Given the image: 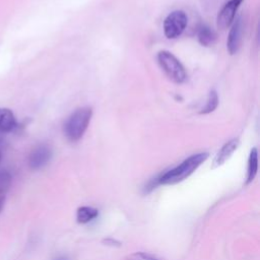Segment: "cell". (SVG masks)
Returning a JSON list of instances; mask_svg holds the SVG:
<instances>
[{"label":"cell","mask_w":260,"mask_h":260,"mask_svg":"<svg viewBox=\"0 0 260 260\" xmlns=\"http://www.w3.org/2000/svg\"><path fill=\"white\" fill-rule=\"evenodd\" d=\"M208 152H199L187 157L177 167L159 175L157 177L158 185H174L184 181L208 158Z\"/></svg>","instance_id":"6da1fadb"},{"label":"cell","mask_w":260,"mask_h":260,"mask_svg":"<svg viewBox=\"0 0 260 260\" xmlns=\"http://www.w3.org/2000/svg\"><path fill=\"white\" fill-rule=\"evenodd\" d=\"M92 116L90 107L75 110L64 124V134L69 141H78L85 133Z\"/></svg>","instance_id":"7a4b0ae2"},{"label":"cell","mask_w":260,"mask_h":260,"mask_svg":"<svg viewBox=\"0 0 260 260\" xmlns=\"http://www.w3.org/2000/svg\"><path fill=\"white\" fill-rule=\"evenodd\" d=\"M157 61L166 75L175 83H182L187 78V73L179 59L169 51H160Z\"/></svg>","instance_id":"3957f363"},{"label":"cell","mask_w":260,"mask_h":260,"mask_svg":"<svg viewBox=\"0 0 260 260\" xmlns=\"http://www.w3.org/2000/svg\"><path fill=\"white\" fill-rule=\"evenodd\" d=\"M188 23V17L182 10L171 12L164 20V34L168 39H176L185 30Z\"/></svg>","instance_id":"277c9868"},{"label":"cell","mask_w":260,"mask_h":260,"mask_svg":"<svg viewBox=\"0 0 260 260\" xmlns=\"http://www.w3.org/2000/svg\"><path fill=\"white\" fill-rule=\"evenodd\" d=\"M244 0H229L219 10L216 18L217 27L220 29L228 28L235 20L238 8Z\"/></svg>","instance_id":"5b68a950"},{"label":"cell","mask_w":260,"mask_h":260,"mask_svg":"<svg viewBox=\"0 0 260 260\" xmlns=\"http://www.w3.org/2000/svg\"><path fill=\"white\" fill-rule=\"evenodd\" d=\"M52 157V149L48 144H39L28 156V165L32 170H40L45 167Z\"/></svg>","instance_id":"8992f818"},{"label":"cell","mask_w":260,"mask_h":260,"mask_svg":"<svg viewBox=\"0 0 260 260\" xmlns=\"http://www.w3.org/2000/svg\"><path fill=\"white\" fill-rule=\"evenodd\" d=\"M232 24L233 25L230 29L229 37H228L226 48H228L229 53L231 55H234L239 51V49L242 45L244 25H243V20L240 16L237 17L236 20H234Z\"/></svg>","instance_id":"52a82bcc"},{"label":"cell","mask_w":260,"mask_h":260,"mask_svg":"<svg viewBox=\"0 0 260 260\" xmlns=\"http://www.w3.org/2000/svg\"><path fill=\"white\" fill-rule=\"evenodd\" d=\"M239 144H240V140L238 138H233L228 142H225L222 145V147L219 149V151L216 153L212 162V168H217L223 165L236 151Z\"/></svg>","instance_id":"ba28073f"},{"label":"cell","mask_w":260,"mask_h":260,"mask_svg":"<svg viewBox=\"0 0 260 260\" xmlns=\"http://www.w3.org/2000/svg\"><path fill=\"white\" fill-rule=\"evenodd\" d=\"M17 127L13 112L7 108H0V133L12 132Z\"/></svg>","instance_id":"9c48e42d"},{"label":"cell","mask_w":260,"mask_h":260,"mask_svg":"<svg viewBox=\"0 0 260 260\" xmlns=\"http://www.w3.org/2000/svg\"><path fill=\"white\" fill-rule=\"evenodd\" d=\"M197 39L200 45L204 47L211 46L216 40L215 31L206 24H201L197 30Z\"/></svg>","instance_id":"30bf717a"},{"label":"cell","mask_w":260,"mask_h":260,"mask_svg":"<svg viewBox=\"0 0 260 260\" xmlns=\"http://www.w3.org/2000/svg\"><path fill=\"white\" fill-rule=\"evenodd\" d=\"M257 171H258V151L256 147H253L250 151L249 159H248L247 181H246L247 184L251 183L254 180V178L257 175Z\"/></svg>","instance_id":"8fae6325"},{"label":"cell","mask_w":260,"mask_h":260,"mask_svg":"<svg viewBox=\"0 0 260 260\" xmlns=\"http://www.w3.org/2000/svg\"><path fill=\"white\" fill-rule=\"evenodd\" d=\"M99 215L98 209L90 206H81L76 211V219L79 223H87Z\"/></svg>","instance_id":"7c38bea8"},{"label":"cell","mask_w":260,"mask_h":260,"mask_svg":"<svg viewBox=\"0 0 260 260\" xmlns=\"http://www.w3.org/2000/svg\"><path fill=\"white\" fill-rule=\"evenodd\" d=\"M218 105V95L215 90H210L205 106L201 109L200 114H209L213 112Z\"/></svg>","instance_id":"4fadbf2b"},{"label":"cell","mask_w":260,"mask_h":260,"mask_svg":"<svg viewBox=\"0 0 260 260\" xmlns=\"http://www.w3.org/2000/svg\"><path fill=\"white\" fill-rule=\"evenodd\" d=\"M11 182V176L8 172L3 171L0 173V192L4 193L9 188Z\"/></svg>","instance_id":"5bb4252c"},{"label":"cell","mask_w":260,"mask_h":260,"mask_svg":"<svg viewBox=\"0 0 260 260\" xmlns=\"http://www.w3.org/2000/svg\"><path fill=\"white\" fill-rule=\"evenodd\" d=\"M129 260H161L153 255L144 252H136L129 256Z\"/></svg>","instance_id":"9a60e30c"},{"label":"cell","mask_w":260,"mask_h":260,"mask_svg":"<svg viewBox=\"0 0 260 260\" xmlns=\"http://www.w3.org/2000/svg\"><path fill=\"white\" fill-rule=\"evenodd\" d=\"M103 243H105V245H107V246H112V247H120L121 246V242H119L117 240H114L112 238L105 239L103 241Z\"/></svg>","instance_id":"2e32d148"},{"label":"cell","mask_w":260,"mask_h":260,"mask_svg":"<svg viewBox=\"0 0 260 260\" xmlns=\"http://www.w3.org/2000/svg\"><path fill=\"white\" fill-rule=\"evenodd\" d=\"M4 201H5V198H4V197H1V198H0V211H1V209H2V207H3V204H4Z\"/></svg>","instance_id":"e0dca14e"},{"label":"cell","mask_w":260,"mask_h":260,"mask_svg":"<svg viewBox=\"0 0 260 260\" xmlns=\"http://www.w3.org/2000/svg\"><path fill=\"white\" fill-rule=\"evenodd\" d=\"M55 260H69L66 256H60V257H58V258H56Z\"/></svg>","instance_id":"ac0fdd59"},{"label":"cell","mask_w":260,"mask_h":260,"mask_svg":"<svg viewBox=\"0 0 260 260\" xmlns=\"http://www.w3.org/2000/svg\"><path fill=\"white\" fill-rule=\"evenodd\" d=\"M0 160H1V152H0Z\"/></svg>","instance_id":"d6986e66"}]
</instances>
